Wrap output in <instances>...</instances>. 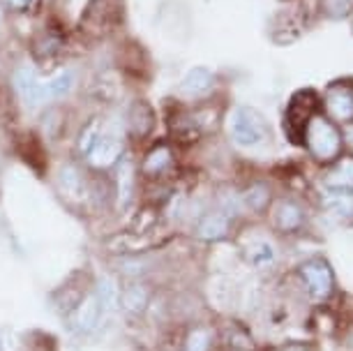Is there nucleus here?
Returning a JSON list of instances; mask_svg holds the SVG:
<instances>
[{"label": "nucleus", "mask_w": 353, "mask_h": 351, "mask_svg": "<svg viewBox=\"0 0 353 351\" xmlns=\"http://www.w3.org/2000/svg\"><path fill=\"white\" fill-rule=\"evenodd\" d=\"M128 28V0H85L79 21L77 37L85 44H104Z\"/></svg>", "instance_id": "nucleus-1"}, {"label": "nucleus", "mask_w": 353, "mask_h": 351, "mask_svg": "<svg viewBox=\"0 0 353 351\" xmlns=\"http://www.w3.org/2000/svg\"><path fill=\"white\" fill-rule=\"evenodd\" d=\"M5 81L12 102L23 111L26 116H39L46 104V77L37 70V65L28 56L19 58L5 70Z\"/></svg>", "instance_id": "nucleus-2"}, {"label": "nucleus", "mask_w": 353, "mask_h": 351, "mask_svg": "<svg viewBox=\"0 0 353 351\" xmlns=\"http://www.w3.org/2000/svg\"><path fill=\"white\" fill-rule=\"evenodd\" d=\"M130 148V139L125 132L123 123V111L116 114H104V123L99 134L95 137V141L90 143L88 153L81 157V162L90 171L97 174H106L116 167V162L125 155V150Z\"/></svg>", "instance_id": "nucleus-3"}, {"label": "nucleus", "mask_w": 353, "mask_h": 351, "mask_svg": "<svg viewBox=\"0 0 353 351\" xmlns=\"http://www.w3.org/2000/svg\"><path fill=\"white\" fill-rule=\"evenodd\" d=\"M53 190L70 208H85L95 201L97 181L90 178V169L81 160H63L53 169Z\"/></svg>", "instance_id": "nucleus-4"}, {"label": "nucleus", "mask_w": 353, "mask_h": 351, "mask_svg": "<svg viewBox=\"0 0 353 351\" xmlns=\"http://www.w3.org/2000/svg\"><path fill=\"white\" fill-rule=\"evenodd\" d=\"M70 51V35L63 26L46 21L42 28H37L32 32L30 42H28V56L32 63L37 65V70L42 74H51L56 72L61 65H65Z\"/></svg>", "instance_id": "nucleus-5"}, {"label": "nucleus", "mask_w": 353, "mask_h": 351, "mask_svg": "<svg viewBox=\"0 0 353 351\" xmlns=\"http://www.w3.org/2000/svg\"><path fill=\"white\" fill-rule=\"evenodd\" d=\"M303 146L310 150V155L314 157L319 164L330 167V164H335L339 157H342V150H344L342 130H339V125L332 123L323 111H316V114L310 118L307 128H305Z\"/></svg>", "instance_id": "nucleus-6"}, {"label": "nucleus", "mask_w": 353, "mask_h": 351, "mask_svg": "<svg viewBox=\"0 0 353 351\" xmlns=\"http://www.w3.org/2000/svg\"><path fill=\"white\" fill-rule=\"evenodd\" d=\"M226 132L241 148L254 150L270 141V125L265 116L252 104H236L226 116Z\"/></svg>", "instance_id": "nucleus-7"}, {"label": "nucleus", "mask_w": 353, "mask_h": 351, "mask_svg": "<svg viewBox=\"0 0 353 351\" xmlns=\"http://www.w3.org/2000/svg\"><path fill=\"white\" fill-rule=\"evenodd\" d=\"M298 280L312 303H328L335 294V270L323 257H310L298 266Z\"/></svg>", "instance_id": "nucleus-8"}, {"label": "nucleus", "mask_w": 353, "mask_h": 351, "mask_svg": "<svg viewBox=\"0 0 353 351\" xmlns=\"http://www.w3.org/2000/svg\"><path fill=\"white\" fill-rule=\"evenodd\" d=\"M111 188H113V203L118 210H128L137 199L139 192V167L137 157L128 148L125 155L116 162V167L111 169Z\"/></svg>", "instance_id": "nucleus-9"}, {"label": "nucleus", "mask_w": 353, "mask_h": 351, "mask_svg": "<svg viewBox=\"0 0 353 351\" xmlns=\"http://www.w3.org/2000/svg\"><path fill=\"white\" fill-rule=\"evenodd\" d=\"M319 111V97L314 90H298L289 99L284 111V132L293 143H303L305 128Z\"/></svg>", "instance_id": "nucleus-10"}, {"label": "nucleus", "mask_w": 353, "mask_h": 351, "mask_svg": "<svg viewBox=\"0 0 353 351\" xmlns=\"http://www.w3.org/2000/svg\"><path fill=\"white\" fill-rule=\"evenodd\" d=\"M217 88V77L210 68L196 65L190 68L183 74V79L178 81V86L173 88V95L181 104H199V102H208V97Z\"/></svg>", "instance_id": "nucleus-11"}, {"label": "nucleus", "mask_w": 353, "mask_h": 351, "mask_svg": "<svg viewBox=\"0 0 353 351\" xmlns=\"http://www.w3.org/2000/svg\"><path fill=\"white\" fill-rule=\"evenodd\" d=\"M123 123L130 141H148L157 130V111L145 97H134L123 109Z\"/></svg>", "instance_id": "nucleus-12"}, {"label": "nucleus", "mask_w": 353, "mask_h": 351, "mask_svg": "<svg viewBox=\"0 0 353 351\" xmlns=\"http://www.w3.org/2000/svg\"><path fill=\"white\" fill-rule=\"evenodd\" d=\"M46 102L49 104H68L79 90L83 88V74L77 65L65 63L56 72L46 74Z\"/></svg>", "instance_id": "nucleus-13"}, {"label": "nucleus", "mask_w": 353, "mask_h": 351, "mask_svg": "<svg viewBox=\"0 0 353 351\" xmlns=\"http://www.w3.org/2000/svg\"><path fill=\"white\" fill-rule=\"evenodd\" d=\"M323 114L337 125L353 123V79L332 81L323 92Z\"/></svg>", "instance_id": "nucleus-14"}, {"label": "nucleus", "mask_w": 353, "mask_h": 351, "mask_svg": "<svg viewBox=\"0 0 353 351\" xmlns=\"http://www.w3.org/2000/svg\"><path fill=\"white\" fill-rule=\"evenodd\" d=\"M268 215H270L272 229H275L277 234H286V236L301 234L305 222H307L303 206L291 197L272 199V203L268 208Z\"/></svg>", "instance_id": "nucleus-15"}, {"label": "nucleus", "mask_w": 353, "mask_h": 351, "mask_svg": "<svg viewBox=\"0 0 353 351\" xmlns=\"http://www.w3.org/2000/svg\"><path fill=\"white\" fill-rule=\"evenodd\" d=\"M173 162H176V157H173V146L169 141H152L141 160L137 157L139 178L157 181V178L169 174Z\"/></svg>", "instance_id": "nucleus-16"}, {"label": "nucleus", "mask_w": 353, "mask_h": 351, "mask_svg": "<svg viewBox=\"0 0 353 351\" xmlns=\"http://www.w3.org/2000/svg\"><path fill=\"white\" fill-rule=\"evenodd\" d=\"M104 321V312H102V305L97 301V294L95 289L85 291V294L79 298L77 305L72 308L70 312V326L81 335H90L102 326Z\"/></svg>", "instance_id": "nucleus-17"}, {"label": "nucleus", "mask_w": 353, "mask_h": 351, "mask_svg": "<svg viewBox=\"0 0 353 351\" xmlns=\"http://www.w3.org/2000/svg\"><path fill=\"white\" fill-rule=\"evenodd\" d=\"M238 201H241L243 210L261 215V213H268V208L272 203V192L265 183H252L250 188H245L241 194H238Z\"/></svg>", "instance_id": "nucleus-18"}, {"label": "nucleus", "mask_w": 353, "mask_h": 351, "mask_svg": "<svg viewBox=\"0 0 353 351\" xmlns=\"http://www.w3.org/2000/svg\"><path fill=\"white\" fill-rule=\"evenodd\" d=\"M92 289H95V294H97V301H99V305H102L104 317H109L121 310V291L123 289L118 287V282L113 280V277L102 275Z\"/></svg>", "instance_id": "nucleus-19"}, {"label": "nucleus", "mask_w": 353, "mask_h": 351, "mask_svg": "<svg viewBox=\"0 0 353 351\" xmlns=\"http://www.w3.org/2000/svg\"><path fill=\"white\" fill-rule=\"evenodd\" d=\"M245 257L254 268H270L275 263V245L268 238H254L248 248H245Z\"/></svg>", "instance_id": "nucleus-20"}, {"label": "nucleus", "mask_w": 353, "mask_h": 351, "mask_svg": "<svg viewBox=\"0 0 353 351\" xmlns=\"http://www.w3.org/2000/svg\"><path fill=\"white\" fill-rule=\"evenodd\" d=\"M330 167L332 169L328 171V176H325V188L353 192V157H346V160L339 157Z\"/></svg>", "instance_id": "nucleus-21"}, {"label": "nucleus", "mask_w": 353, "mask_h": 351, "mask_svg": "<svg viewBox=\"0 0 353 351\" xmlns=\"http://www.w3.org/2000/svg\"><path fill=\"white\" fill-rule=\"evenodd\" d=\"M0 10L8 19H32L44 12V0H0Z\"/></svg>", "instance_id": "nucleus-22"}, {"label": "nucleus", "mask_w": 353, "mask_h": 351, "mask_svg": "<svg viewBox=\"0 0 353 351\" xmlns=\"http://www.w3.org/2000/svg\"><path fill=\"white\" fill-rule=\"evenodd\" d=\"M323 206L337 217H353V192L346 190H332L328 188L321 197Z\"/></svg>", "instance_id": "nucleus-23"}, {"label": "nucleus", "mask_w": 353, "mask_h": 351, "mask_svg": "<svg viewBox=\"0 0 353 351\" xmlns=\"http://www.w3.org/2000/svg\"><path fill=\"white\" fill-rule=\"evenodd\" d=\"M145 305H148V291L143 284H132L121 291V308L128 314H141Z\"/></svg>", "instance_id": "nucleus-24"}, {"label": "nucleus", "mask_w": 353, "mask_h": 351, "mask_svg": "<svg viewBox=\"0 0 353 351\" xmlns=\"http://www.w3.org/2000/svg\"><path fill=\"white\" fill-rule=\"evenodd\" d=\"M325 14L330 19H346L353 14V0H325Z\"/></svg>", "instance_id": "nucleus-25"}, {"label": "nucleus", "mask_w": 353, "mask_h": 351, "mask_svg": "<svg viewBox=\"0 0 353 351\" xmlns=\"http://www.w3.org/2000/svg\"><path fill=\"white\" fill-rule=\"evenodd\" d=\"M210 349V333L205 328H196L188 340V351H208Z\"/></svg>", "instance_id": "nucleus-26"}, {"label": "nucleus", "mask_w": 353, "mask_h": 351, "mask_svg": "<svg viewBox=\"0 0 353 351\" xmlns=\"http://www.w3.org/2000/svg\"><path fill=\"white\" fill-rule=\"evenodd\" d=\"M342 139H344V148H349V153L353 155V123L344 125V130H342Z\"/></svg>", "instance_id": "nucleus-27"}, {"label": "nucleus", "mask_w": 353, "mask_h": 351, "mask_svg": "<svg viewBox=\"0 0 353 351\" xmlns=\"http://www.w3.org/2000/svg\"><path fill=\"white\" fill-rule=\"evenodd\" d=\"M277 351H307V347H303V344H289V347H282Z\"/></svg>", "instance_id": "nucleus-28"}, {"label": "nucleus", "mask_w": 353, "mask_h": 351, "mask_svg": "<svg viewBox=\"0 0 353 351\" xmlns=\"http://www.w3.org/2000/svg\"><path fill=\"white\" fill-rule=\"evenodd\" d=\"M5 19H8V17H5V12L0 10V35H3V28H5Z\"/></svg>", "instance_id": "nucleus-29"}, {"label": "nucleus", "mask_w": 353, "mask_h": 351, "mask_svg": "<svg viewBox=\"0 0 353 351\" xmlns=\"http://www.w3.org/2000/svg\"><path fill=\"white\" fill-rule=\"evenodd\" d=\"M3 72H5V63H3V54H0V77H3Z\"/></svg>", "instance_id": "nucleus-30"}, {"label": "nucleus", "mask_w": 353, "mask_h": 351, "mask_svg": "<svg viewBox=\"0 0 353 351\" xmlns=\"http://www.w3.org/2000/svg\"><path fill=\"white\" fill-rule=\"evenodd\" d=\"M0 174H3V153H0Z\"/></svg>", "instance_id": "nucleus-31"}, {"label": "nucleus", "mask_w": 353, "mask_h": 351, "mask_svg": "<svg viewBox=\"0 0 353 351\" xmlns=\"http://www.w3.org/2000/svg\"><path fill=\"white\" fill-rule=\"evenodd\" d=\"M351 347H353V337H351Z\"/></svg>", "instance_id": "nucleus-32"}]
</instances>
